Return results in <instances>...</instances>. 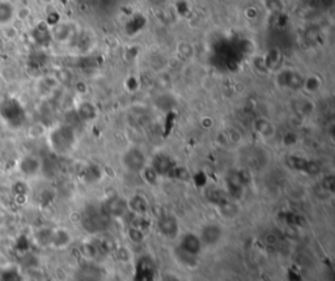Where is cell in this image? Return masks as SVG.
<instances>
[{
	"instance_id": "cell-1",
	"label": "cell",
	"mask_w": 335,
	"mask_h": 281,
	"mask_svg": "<svg viewBox=\"0 0 335 281\" xmlns=\"http://www.w3.org/2000/svg\"><path fill=\"white\" fill-rule=\"evenodd\" d=\"M46 140L51 152L58 156H66L75 149L78 136L72 126L59 123L46 131Z\"/></svg>"
},
{
	"instance_id": "cell-2",
	"label": "cell",
	"mask_w": 335,
	"mask_h": 281,
	"mask_svg": "<svg viewBox=\"0 0 335 281\" xmlns=\"http://www.w3.org/2000/svg\"><path fill=\"white\" fill-rule=\"evenodd\" d=\"M121 164L126 172L139 175L140 172L148 165V157L142 148L130 146L122 153Z\"/></svg>"
},
{
	"instance_id": "cell-3",
	"label": "cell",
	"mask_w": 335,
	"mask_h": 281,
	"mask_svg": "<svg viewBox=\"0 0 335 281\" xmlns=\"http://www.w3.org/2000/svg\"><path fill=\"white\" fill-rule=\"evenodd\" d=\"M0 115L11 127H20L25 121V110L15 98H7L0 103Z\"/></svg>"
},
{
	"instance_id": "cell-4",
	"label": "cell",
	"mask_w": 335,
	"mask_h": 281,
	"mask_svg": "<svg viewBox=\"0 0 335 281\" xmlns=\"http://www.w3.org/2000/svg\"><path fill=\"white\" fill-rule=\"evenodd\" d=\"M17 170L24 178H37L44 170V161L41 160L40 156L28 153L17 161Z\"/></svg>"
},
{
	"instance_id": "cell-5",
	"label": "cell",
	"mask_w": 335,
	"mask_h": 281,
	"mask_svg": "<svg viewBox=\"0 0 335 281\" xmlns=\"http://www.w3.org/2000/svg\"><path fill=\"white\" fill-rule=\"evenodd\" d=\"M203 247L204 246H203L198 233L188 232L178 235V246H177V249H179L188 255L198 258L203 251Z\"/></svg>"
},
{
	"instance_id": "cell-6",
	"label": "cell",
	"mask_w": 335,
	"mask_h": 281,
	"mask_svg": "<svg viewBox=\"0 0 335 281\" xmlns=\"http://www.w3.org/2000/svg\"><path fill=\"white\" fill-rule=\"evenodd\" d=\"M200 241H202L203 246H216L217 243H220L222 239V235H224V232H222V228L220 227L216 222H208V224L203 225L200 228L199 233Z\"/></svg>"
},
{
	"instance_id": "cell-7",
	"label": "cell",
	"mask_w": 335,
	"mask_h": 281,
	"mask_svg": "<svg viewBox=\"0 0 335 281\" xmlns=\"http://www.w3.org/2000/svg\"><path fill=\"white\" fill-rule=\"evenodd\" d=\"M304 76L291 68L282 69L276 76V84L283 89H301Z\"/></svg>"
},
{
	"instance_id": "cell-8",
	"label": "cell",
	"mask_w": 335,
	"mask_h": 281,
	"mask_svg": "<svg viewBox=\"0 0 335 281\" xmlns=\"http://www.w3.org/2000/svg\"><path fill=\"white\" fill-rule=\"evenodd\" d=\"M160 233L164 235L165 238H178L179 235V225L178 221L176 220V217L172 215H164L162 217L159 218L157 222Z\"/></svg>"
},
{
	"instance_id": "cell-9",
	"label": "cell",
	"mask_w": 335,
	"mask_h": 281,
	"mask_svg": "<svg viewBox=\"0 0 335 281\" xmlns=\"http://www.w3.org/2000/svg\"><path fill=\"white\" fill-rule=\"evenodd\" d=\"M73 242L72 233L69 232L66 228H52V235H51V243L50 247L57 250H63L71 246Z\"/></svg>"
},
{
	"instance_id": "cell-10",
	"label": "cell",
	"mask_w": 335,
	"mask_h": 281,
	"mask_svg": "<svg viewBox=\"0 0 335 281\" xmlns=\"http://www.w3.org/2000/svg\"><path fill=\"white\" fill-rule=\"evenodd\" d=\"M16 4L12 0H0V28H8L16 21Z\"/></svg>"
},
{
	"instance_id": "cell-11",
	"label": "cell",
	"mask_w": 335,
	"mask_h": 281,
	"mask_svg": "<svg viewBox=\"0 0 335 281\" xmlns=\"http://www.w3.org/2000/svg\"><path fill=\"white\" fill-rule=\"evenodd\" d=\"M126 212H128L127 201H126V199H122L119 196H113L104 204V213L109 216L122 217Z\"/></svg>"
},
{
	"instance_id": "cell-12",
	"label": "cell",
	"mask_w": 335,
	"mask_h": 281,
	"mask_svg": "<svg viewBox=\"0 0 335 281\" xmlns=\"http://www.w3.org/2000/svg\"><path fill=\"white\" fill-rule=\"evenodd\" d=\"M126 201H127V211L133 212L135 216L147 215L150 204L142 194H134V196L126 199Z\"/></svg>"
},
{
	"instance_id": "cell-13",
	"label": "cell",
	"mask_w": 335,
	"mask_h": 281,
	"mask_svg": "<svg viewBox=\"0 0 335 281\" xmlns=\"http://www.w3.org/2000/svg\"><path fill=\"white\" fill-rule=\"evenodd\" d=\"M72 28L66 23H59L52 28L51 30V38L58 43H67L72 38Z\"/></svg>"
},
{
	"instance_id": "cell-14",
	"label": "cell",
	"mask_w": 335,
	"mask_h": 281,
	"mask_svg": "<svg viewBox=\"0 0 335 281\" xmlns=\"http://www.w3.org/2000/svg\"><path fill=\"white\" fill-rule=\"evenodd\" d=\"M254 128L257 131L258 135L262 139H271L274 138L276 128H275L274 123L269 121L267 118H259L254 123Z\"/></svg>"
},
{
	"instance_id": "cell-15",
	"label": "cell",
	"mask_w": 335,
	"mask_h": 281,
	"mask_svg": "<svg viewBox=\"0 0 335 281\" xmlns=\"http://www.w3.org/2000/svg\"><path fill=\"white\" fill-rule=\"evenodd\" d=\"M321 86H322V80H321V78H318L317 75L304 76L301 89L305 93H308V95H314V93H317L318 90L321 89Z\"/></svg>"
},
{
	"instance_id": "cell-16",
	"label": "cell",
	"mask_w": 335,
	"mask_h": 281,
	"mask_svg": "<svg viewBox=\"0 0 335 281\" xmlns=\"http://www.w3.org/2000/svg\"><path fill=\"white\" fill-rule=\"evenodd\" d=\"M51 235H52V228H40L35 230L34 233V241L38 246L41 247H50L51 243Z\"/></svg>"
},
{
	"instance_id": "cell-17",
	"label": "cell",
	"mask_w": 335,
	"mask_h": 281,
	"mask_svg": "<svg viewBox=\"0 0 335 281\" xmlns=\"http://www.w3.org/2000/svg\"><path fill=\"white\" fill-rule=\"evenodd\" d=\"M139 175H140L143 181H144L145 183L150 184V186H157L160 182V178H161V177L159 175V173H157L156 170L151 166L150 162H148L147 166H145L144 169L140 172V174Z\"/></svg>"
},
{
	"instance_id": "cell-18",
	"label": "cell",
	"mask_w": 335,
	"mask_h": 281,
	"mask_svg": "<svg viewBox=\"0 0 335 281\" xmlns=\"http://www.w3.org/2000/svg\"><path fill=\"white\" fill-rule=\"evenodd\" d=\"M79 115L83 121H92L96 118V107L90 102H83L78 109Z\"/></svg>"
},
{
	"instance_id": "cell-19",
	"label": "cell",
	"mask_w": 335,
	"mask_h": 281,
	"mask_svg": "<svg viewBox=\"0 0 335 281\" xmlns=\"http://www.w3.org/2000/svg\"><path fill=\"white\" fill-rule=\"evenodd\" d=\"M177 52L182 58H191L194 55V47L190 42H178L177 43Z\"/></svg>"
},
{
	"instance_id": "cell-20",
	"label": "cell",
	"mask_w": 335,
	"mask_h": 281,
	"mask_svg": "<svg viewBox=\"0 0 335 281\" xmlns=\"http://www.w3.org/2000/svg\"><path fill=\"white\" fill-rule=\"evenodd\" d=\"M32 16V9L28 7H20L16 9V20L17 21H26Z\"/></svg>"
},
{
	"instance_id": "cell-21",
	"label": "cell",
	"mask_w": 335,
	"mask_h": 281,
	"mask_svg": "<svg viewBox=\"0 0 335 281\" xmlns=\"http://www.w3.org/2000/svg\"><path fill=\"white\" fill-rule=\"evenodd\" d=\"M40 3L42 6H52L54 3H57V0H40Z\"/></svg>"
},
{
	"instance_id": "cell-22",
	"label": "cell",
	"mask_w": 335,
	"mask_h": 281,
	"mask_svg": "<svg viewBox=\"0 0 335 281\" xmlns=\"http://www.w3.org/2000/svg\"><path fill=\"white\" fill-rule=\"evenodd\" d=\"M3 221H4V216L2 215V213H0V227L3 225Z\"/></svg>"
}]
</instances>
